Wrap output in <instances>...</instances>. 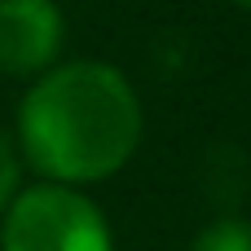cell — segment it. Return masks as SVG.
Returning a JSON list of instances; mask_svg holds the SVG:
<instances>
[{"mask_svg": "<svg viewBox=\"0 0 251 251\" xmlns=\"http://www.w3.org/2000/svg\"><path fill=\"white\" fill-rule=\"evenodd\" d=\"M31 168L57 185L106 181L141 141L137 88L106 62H71L31 84L18 110Z\"/></svg>", "mask_w": 251, "mask_h": 251, "instance_id": "cell-1", "label": "cell"}, {"mask_svg": "<svg viewBox=\"0 0 251 251\" xmlns=\"http://www.w3.org/2000/svg\"><path fill=\"white\" fill-rule=\"evenodd\" d=\"M4 251H110V225L71 185H31L4 207Z\"/></svg>", "mask_w": 251, "mask_h": 251, "instance_id": "cell-2", "label": "cell"}, {"mask_svg": "<svg viewBox=\"0 0 251 251\" xmlns=\"http://www.w3.org/2000/svg\"><path fill=\"white\" fill-rule=\"evenodd\" d=\"M62 9L53 0H0V71L40 75L62 53Z\"/></svg>", "mask_w": 251, "mask_h": 251, "instance_id": "cell-3", "label": "cell"}, {"mask_svg": "<svg viewBox=\"0 0 251 251\" xmlns=\"http://www.w3.org/2000/svg\"><path fill=\"white\" fill-rule=\"evenodd\" d=\"M190 251H251V225L225 216V221L207 225V229L190 243Z\"/></svg>", "mask_w": 251, "mask_h": 251, "instance_id": "cell-4", "label": "cell"}, {"mask_svg": "<svg viewBox=\"0 0 251 251\" xmlns=\"http://www.w3.org/2000/svg\"><path fill=\"white\" fill-rule=\"evenodd\" d=\"M13 190H18V154H13V141L0 132V212L9 207Z\"/></svg>", "mask_w": 251, "mask_h": 251, "instance_id": "cell-5", "label": "cell"}, {"mask_svg": "<svg viewBox=\"0 0 251 251\" xmlns=\"http://www.w3.org/2000/svg\"><path fill=\"white\" fill-rule=\"evenodd\" d=\"M238 4H247V9H251V0H238Z\"/></svg>", "mask_w": 251, "mask_h": 251, "instance_id": "cell-6", "label": "cell"}]
</instances>
